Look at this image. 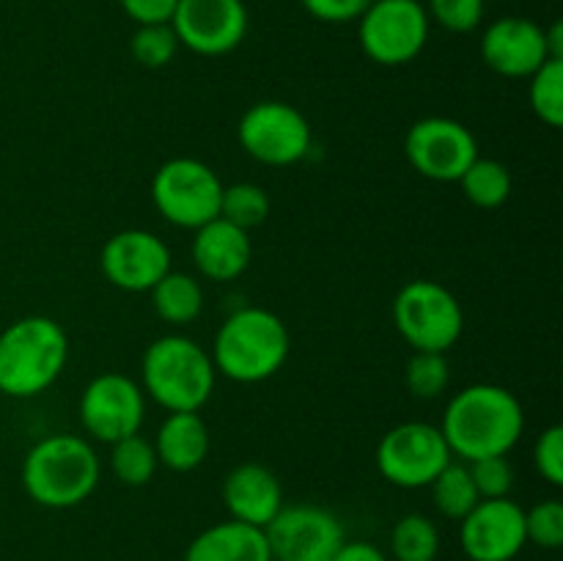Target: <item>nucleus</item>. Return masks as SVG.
<instances>
[{
  "mask_svg": "<svg viewBox=\"0 0 563 561\" xmlns=\"http://www.w3.org/2000/svg\"><path fill=\"white\" fill-rule=\"evenodd\" d=\"M526 429L520 399L504 385L476 383L456 391L443 413V432L451 454L462 462L506 457Z\"/></svg>",
  "mask_w": 563,
  "mask_h": 561,
  "instance_id": "obj_1",
  "label": "nucleus"
},
{
  "mask_svg": "<svg viewBox=\"0 0 563 561\" xmlns=\"http://www.w3.org/2000/svg\"><path fill=\"white\" fill-rule=\"evenodd\" d=\"M99 484V457L80 435H47L22 462L27 498L47 509H71L91 498Z\"/></svg>",
  "mask_w": 563,
  "mask_h": 561,
  "instance_id": "obj_2",
  "label": "nucleus"
},
{
  "mask_svg": "<svg viewBox=\"0 0 563 561\" xmlns=\"http://www.w3.org/2000/svg\"><path fill=\"white\" fill-rule=\"evenodd\" d=\"M69 358L66 330L53 317H22L0 333V394L31 399L60 377Z\"/></svg>",
  "mask_w": 563,
  "mask_h": 561,
  "instance_id": "obj_3",
  "label": "nucleus"
},
{
  "mask_svg": "<svg viewBox=\"0 0 563 561\" xmlns=\"http://www.w3.org/2000/svg\"><path fill=\"white\" fill-rule=\"evenodd\" d=\"M289 346V330L278 314L256 306L240 308L214 336V372L234 383H264L284 369Z\"/></svg>",
  "mask_w": 563,
  "mask_h": 561,
  "instance_id": "obj_4",
  "label": "nucleus"
},
{
  "mask_svg": "<svg viewBox=\"0 0 563 561\" xmlns=\"http://www.w3.org/2000/svg\"><path fill=\"white\" fill-rule=\"evenodd\" d=\"M212 355L187 336L168 333L146 346L141 361L143 394L168 413H198L214 391Z\"/></svg>",
  "mask_w": 563,
  "mask_h": 561,
  "instance_id": "obj_5",
  "label": "nucleus"
},
{
  "mask_svg": "<svg viewBox=\"0 0 563 561\" xmlns=\"http://www.w3.org/2000/svg\"><path fill=\"white\" fill-rule=\"evenodd\" d=\"M394 322L412 350L449 352L465 330V311L449 286L416 278L396 295Z\"/></svg>",
  "mask_w": 563,
  "mask_h": 561,
  "instance_id": "obj_6",
  "label": "nucleus"
},
{
  "mask_svg": "<svg viewBox=\"0 0 563 561\" xmlns=\"http://www.w3.org/2000/svg\"><path fill=\"white\" fill-rule=\"evenodd\" d=\"M223 182L196 157L165 160L152 179V201L176 229H201L220 215Z\"/></svg>",
  "mask_w": 563,
  "mask_h": 561,
  "instance_id": "obj_7",
  "label": "nucleus"
},
{
  "mask_svg": "<svg viewBox=\"0 0 563 561\" xmlns=\"http://www.w3.org/2000/svg\"><path fill=\"white\" fill-rule=\"evenodd\" d=\"M429 22L418 0H368L357 20V38L374 64L405 66L427 47Z\"/></svg>",
  "mask_w": 563,
  "mask_h": 561,
  "instance_id": "obj_8",
  "label": "nucleus"
},
{
  "mask_svg": "<svg viewBox=\"0 0 563 561\" xmlns=\"http://www.w3.org/2000/svg\"><path fill=\"white\" fill-rule=\"evenodd\" d=\"M236 138L247 157L262 165H275V168L306 160L313 141L306 116L295 105L280 102V99H264V102L251 105L242 113Z\"/></svg>",
  "mask_w": 563,
  "mask_h": 561,
  "instance_id": "obj_9",
  "label": "nucleus"
},
{
  "mask_svg": "<svg viewBox=\"0 0 563 561\" xmlns=\"http://www.w3.org/2000/svg\"><path fill=\"white\" fill-rule=\"evenodd\" d=\"M374 460L385 482L401 490H418L429 487L434 476L454 460V454L440 427L405 421L379 438Z\"/></svg>",
  "mask_w": 563,
  "mask_h": 561,
  "instance_id": "obj_10",
  "label": "nucleus"
},
{
  "mask_svg": "<svg viewBox=\"0 0 563 561\" xmlns=\"http://www.w3.org/2000/svg\"><path fill=\"white\" fill-rule=\"evenodd\" d=\"M264 537L273 561H333L346 542L339 517L317 504L280 506L264 526Z\"/></svg>",
  "mask_w": 563,
  "mask_h": 561,
  "instance_id": "obj_11",
  "label": "nucleus"
},
{
  "mask_svg": "<svg viewBox=\"0 0 563 561\" xmlns=\"http://www.w3.org/2000/svg\"><path fill=\"white\" fill-rule=\"evenodd\" d=\"M80 424L99 443H115L141 432L146 416V394L132 377L119 372L97 374L82 388Z\"/></svg>",
  "mask_w": 563,
  "mask_h": 561,
  "instance_id": "obj_12",
  "label": "nucleus"
},
{
  "mask_svg": "<svg viewBox=\"0 0 563 561\" xmlns=\"http://www.w3.org/2000/svg\"><path fill=\"white\" fill-rule=\"evenodd\" d=\"M405 154L412 168L427 179L460 182L467 165L478 157V141L462 121L427 116L407 132Z\"/></svg>",
  "mask_w": 563,
  "mask_h": 561,
  "instance_id": "obj_13",
  "label": "nucleus"
},
{
  "mask_svg": "<svg viewBox=\"0 0 563 561\" xmlns=\"http://www.w3.org/2000/svg\"><path fill=\"white\" fill-rule=\"evenodd\" d=\"M170 28L179 47L218 58L242 44L247 33V9L242 0H179Z\"/></svg>",
  "mask_w": 563,
  "mask_h": 561,
  "instance_id": "obj_14",
  "label": "nucleus"
},
{
  "mask_svg": "<svg viewBox=\"0 0 563 561\" xmlns=\"http://www.w3.org/2000/svg\"><path fill=\"white\" fill-rule=\"evenodd\" d=\"M460 544L471 561H515L528 544L526 509L511 498H482L460 520Z\"/></svg>",
  "mask_w": 563,
  "mask_h": 561,
  "instance_id": "obj_15",
  "label": "nucleus"
},
{
  "mask_svg": "<svg viewBox=\"0 0 563 561\" xmlns=\"http://www.w3.org/2000/svg\"><path fill=\"white\" fill-rule=\"evenodd\" d=\"M99 267L115 289L148 292L170 270V248L146 229L115 231L102 245Z\"/></svg>",
  "mask_w": 563,
  "mask_h": 561,
  "instance_id": "obj_16",
  "label": "nucleus"
},
{
  "mask_svg": "<svg viewBox=\"0 0 563 561\" xmlns=\"http://www.w3.org/2000/svg\"><path fill=\"white\" fill-rule=\"evenodd\" d=\"M482 58L500 77H531L550 61L544 28L528 16H500L484 31Z\"/></svg>",
  "mask_w": 563,
  "mask_h": 561,
  "instance_id": "obj_17",
  "label": "nucleus"
},
{
  "mask_svg": "<svg viewBox=\"0 0 563 561\" xmlns=\"http://www.w3.org/2000/svg\"><path fill=\"white\" fill-rule=\"evenodd\" d=\"M223 504L231 520L264 528L284 506V487L269 468L242 462L223 479Z\"/></svg>",
  "mask_w": 563,
  "mask_h": 561,
  "instance_id": "obj_18",
  "label": "nucleus"
},
{
  "mask_svg": "<svg viewBox=\"0 0 563 561\" xmlns=\"http://www.w3.org/2000/svg\"><path fill=\"white\" fill-rule=\"evenodd\" d=\"M253 258L251 231L229 223L223 218H214L196 229L192 237V262L203 278L214 284L240 278Z\"/></svg>",
  "mask_w": 563,
  "mask_h": 561,
  "instance_id": "obj_19",
  "label": "nucleus"
},
{
  "mask_svg": "<svg viewBox=\"0 0 563 561\" xmlns=\"http://www.w3.org/2000/svg\"><path fill=\"white\" fill-rule=\"evenodd\" d=\"M185 561H273L264 528L223 520L203 528L185 550Z\"/></svg>",
  "mask_w": 563,
  "mask_h": 561,
  "instance_id": "obj_20",
  "label": "nucleus"
},
{
  "mask_svg": "<svg viewBox=\"0 0 563 561\" xmlns=\"http://www.w3.org/2000/svg\"><path fill=\"white\" fill-rule=\"evenodd\" d=\"M209 446V427L198 413H168L154 440L157 462L176 473H190L203 465Z\"/></svg>",
  "mask_w": 563,
  "mask_h": 561,
  "instance_id": "obj_21",
  "label": "nucleus"
},
{
  "mask_svg": "<svg viewBox=\"0 0 563 561\" xmlns=\"http://www.w3.org/2000/svg\"><path fill=\"white\" fill-rule=\"evenodd\" d=\"M152 306L157 317L168 324H190L203 311V289L192 275L168 270L152 286Z\"/></svg>",
  "mask_w": 563,
  "mask_h": 561,
  "instance_id": "obj_22",
  "label": "nucleus"
},
{
  "mask_svg": "<svg viewBox=\"0 0 563 561\" xmlns=\"http://www.w3.org/2000/svg\"><path fill=\"white\" fill-rule=\"evenodd\" d=\"M462 193L478 209H498L511 196V174L504 163L489 157H476L460 176Z\"/></svg>",
  "mask_w": 563,
  "mask_h": 561,
  "instance_id": "obj_23",
  "label": "nucleus"
},
{
  "mask_svg": "<svg viewBox=\"0 0 563 561\" xmlns=\"http://www.w3.org/2000/svg\"><path fill=\"white\" fill-rule=\"evenodd\" d=\"M432 490V501L438 506V512L449 520H462L473 506L478 504V490L473 484L471 468L462 460H451L443 471L434 476V482L429 484Z\"/></svg>",
  "mask_w": 563,
  "mask_h": 561,
  "instance_id": "obj_24",
  "label": "nucleus"
},
{
  "mask_svg": "<svg viewBox=\"0 0 563 561\" xmlns=\"http://www.w3.org/2000/svg\"><path fill=\"white\" fill-rule=\"evenodd\" d=\"M440 553V531L427 515H405L390 531V556L396 561H434Z\"/></svg>",
  "mask_w": 563,
  "mask_h": 561,
  "instance_id": "obj_25",
  "label": "nucleus"
},
{
  "mask_svg": "<svg viewBox=\"0 0 563 561\" xmlns=\"http://www.w3.org/2000/svg\"><path fill=\"white\" fill-rule=\"evenodd\" d=\"M157 465L154 443L143 438L141 432L110 443V471L126 487H143V484L152 482Z\"/></svg>",
  "mask_w": 563,
  "mask_h": 561,
  "instance_id": "obj_26",
  "label": "nucleus"
},
{
  "mask_svg": "<svg viewBox=\"0 0 563 561\" xmlns=\"http://www.w3.org/2000/svg\"><path fill=\"white\" fill-rule=\"evenodd\" d=\"M531 88H528V102L537 119L559 130L563 124V58H550L533 72Z\"/></svg>",
  "mask_w": 563,
  "mask_h": 561,
  "instance_id": "obj_27",
  "label": "nucleus"
},
{
  "mask_svg": "<svg viewBox=\"0 0 563 561\" xmlns=\"http://www.w3.org/2000/svg\"><path fill=\"white\" fill-rule=\"evenodd\" d=\"M267 215H269V196L264 187L253 185V182H236V185L223 187L218 218L251 231V229H258V226L267 220Z\"/></svg>",
  "mask_w": 563,
  "mask_h": 561,
  "instance_id": "obj_28",
  "label": "nucleus"
},
{
  "mask_svg": "<svg viewBox=\"0 0 563 561\" xmlns=\"http://www.w3.org/2000/svg\"><path fill=\"white\" fill-rule=\"evenodd\" d=\"M451 369L445 352H412L405 369L407 391L418 399H438L449 388Z\"/></svg>",
  "mask_w": 563,
  "mask_h": 561,
  "instance_id": "obj_29",
  "label": "nucleus"
},
{
  "mask_svg": "<svg viewBox=\"0 0 563 561\" xmlns=\"http://www.w3.org/2000/svg\"><path fill=\"white\" fill-rule=\"evenodd\" d=\"M130 53L146 69H163L179 53V38L168 25H137L130 38Z\"/></svg>",
  "mask_w": 563,
  "mask_h": 561,
  "instance_id": "obj_30",
  "label": "nucleus"
},
{
  "mask_svg": "<svg viewBox=\"0 0 563 561\" xmlns=\"http://www.w3.org/2000/svg\"><path fill=\"white\" fill-rule=\"evenodd\" d=\"M423 9L429 20H434L445 31L471 33L482 25L487 3L484 0H427Z\"/></svg>",
  "mask_w": 563,
  "mask_h": 561,
  "instance_id": "obj_31",
  "label": "nucleus"
},
{
  "mask_svg": "<svg viewBox=\"0 0 563 561\" xmlns=\"http://www.w3.org/2000/svg\"><path fill=\"white\" fill-rule=\"evenodd\" d=\"M528 542L544 550H555L563 544V504L555 498L542 501L526 512Z\"/></svg>",
  "mask_w": 563,
  "mask_h": 561,
  "instance_id": "obj_32",
  "label": "nucleus"
},
{
  "mask_svg": "<svg viewBox=\"0 0 563 561\" xmlns=\"http://www.w3.org/2000/svg\"><path fill=\"white\" fill-rule=\"evenodd\" d=\"M467 468H471L478 498H509L515 487V468L509 457H482V460L467 462Z\"/></svg>",
  "mask_w": 563,
  "mask_h": 561,
  "instance_id": "obj_33",
  "label": "nucleus"
},
{
  "mask_svg": "<svg viewBox=\"0 0 563 561\" xmlns=\"http://www.w3.org/2000/svg\"><path fill=\"white\" fill-rule=\"evenodd\" d=\"M533 465H537L539 476L550 482L553 487L563 484V429L559 424L544 429L539 435L537 446H533Z\"/></svg>",
  "mask_w": 563,
  "mask_h": 561,
  "instance_id": "obj_34",
  "label": "nucleus"
},
{
  "mask_svg": "<svg viewBox=\"0 0 563 561\" xmlns=\"http://www.w3.org/2000/svg\"><path fill=\"white\" fill-rule=\"evenodd\" d=\"M302 9L319 22L341 25V22H357L366 11L368 0H300Z\"/></svg>",
  "mask_w": 563,
  "mask_h": 561,
  "instance_id": "obj_35",
  "label": "nucleus"
},
{
  "mask_svg": "<svg viewBox=\"0 0 563 561\" xmlns=\"http://www.w3.org/2000/svg\"><path fill=\"white\" fill-rule=\"evenodd\" d=\"M119 3L137 25H168L179 0H119Z\"/></svg>",
  "mask_w": 563,
  "mask_h": 561,
  "instance_id": "obj_36",
  "label": "nucleus"
},
{
  "mask_svg": "<svg viewBox=\"0 0 563 561\" xmlns=\"http://www.w3.org/2000/svg\"><path fill=\"white\" fill-rule=\"evenodd\" d=\"M333 561H388V556H385L377 544L355 539V542L341 544L339 553L333 556Z\"/></svg>",
  "mask_w": 563,
  "mask_h": 561,
  "instance_id": "obj_37",
  "label": "nucleus"
},
{
  "mask_svg": "<svg viewBox=\"0 0 563 561\" xmlns=\"http://www.w3.org/2000/svg\"><path fill=\"white\" fill-rule=\"evenodd\" d=\"M544 42H548L550 58H563V25L553 22L550 28H544Z\"/></svg>",
  "mask_w": 563,
  "mask_h": 561,
  "instance_id": "obj_38",
  "label": "nucleus"
}]
</instances>
